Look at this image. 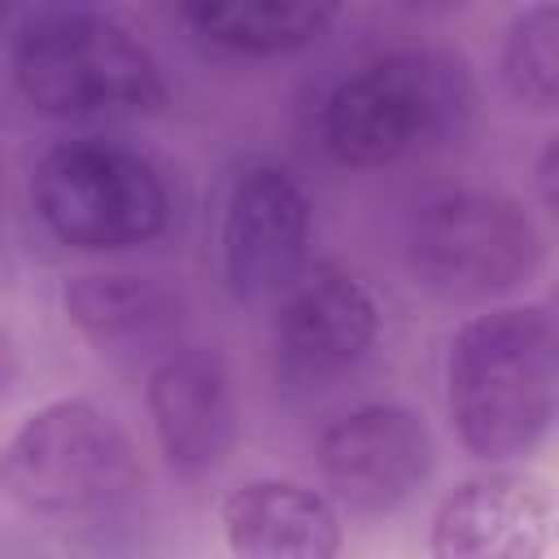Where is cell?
Masks as SVG:
<instances>
[{"label": "cell", "mask_w": 559, "mask_h": 559, "mask_svg": "<svg viewBox=\"0 0 559 559\" xmlns=\"http://www.w3.org/2000/svg\"><path fill=\"white\" fill-rule=\"evenodd\" d=\"M559 406V332L546 306H498L454 328L445 411L467 454L502 463L546 441Z\"/></svg>", "instance_id": "obj_1"}, {"label": "cell", "mask_w": 559, "mask_h": 559, "mask_svg": "<svg viewBox=\"0 0 559 559\" xmlns=\"http://www.w3.org/2000/svg\"><path fill=\"white\" fill-rule=\"evenodd\" d=\"M17 96L48 118L157 114L170 96L157 57L83 4H0Z\"/></svg>", "instance_id": "obj_2"}, {"label": "cell", "mask_w": 559, "mask_h": 559, "mask_svg": "<svg viewBox=\"0 0 559 559\" xmlns=\"http://www.w3.org/2000/svg\"><path fill=\"white\" fill-rule=\"evenodd\" d=\"M467 105L472 79L463 57L441 48H397L336 79L319 105L314 131L332 162L376 170L450 135Z\"/></svg>", "instance_id": "obj_3"}, {"label": "cell", "mask_w": 559, "mask_h": 559, "mask_svg": "<svg viewBox=\"0 0 559 559\" xmlns=\"http://www.w3.org/2000/svg\"><path fill=\"white\" fill-rule=\"evenodd\" d=\"M131 485L135 445L87 397H57L31 411L0 450V493L26 515H87Z\"/></svg>", "instance_id": "obj_4"}, {"label": "cell", "mask_w": 559, "mask_h": 559, "mask_svg": "<svg viewBox=\"0 0 559 559\" xmlns=\"http://www.w3.org/2000/svg\"><path fill=\"white\" fill-rule=\"evenodd\" d=\"M31 201L44 227L83 253L148 245L170 223V188L162 170L127 144L61 140L31 170Z\"/></svg>", "instance_id": "obj_5"}, {"label": "cell", "mask_w": 559, "mask_h": 559, "mask_svg": "<svg viewBox=\"0 0 559 559\" xmlns=\"http://www.w3.org/2000/svg\"><path fill=\"white\" fill-rule=\"evenodd\" d=\"M546 240L507 192L459 188L424 201L406 227V266L441 301H493L537 275Z\"/></svg>", "instance_id": "obj_6"}, {"label": "cell", "mask_w": 559, "mask_h": 559, "mask_svg": "<svg viewBox=\"0 0 559 559\" xmlns=\"http://www.w3.org/2000/svg\"><path fill=\"white\" fill-rule=\"evenodd\" d=\"M314 467L332 498L354 511L402 507L432 472L428 424L402 402H367L332 419L314 441Z\"/></svg>", "instance_id": "obj_7"}, {"label": "cell", "mask_w": 559, "mask_h": 559, "mask_svg": "<svg viewBox=\"0 0 559 559\" xmlns=\"http://www.w3.org/2000/svg\"><path fill=\"white\" fill-rule=\"evenodd\" d=\"M310 201L301 183L275 166L253 162L236 175L223 210V280L236 301L275 297L306 262Z\"/></svg>", "instance_id": "obj_8"}, {"label": "cell", "mask_w": 559, "mask_h": 559, "mask_svg": "<svg viewBox=\"0 0 559 559\" xmlns=\"http://www.w3.org/2000/svg\"><path fill=\"white\" fill-rule=\"evenodd\" d=\"M555 493L528 472H480L454 485L428 520L432 559H546Z\"/></svg>", "instance_id": "obj_9"}, {"label": "cell", "mask_w": 559, "mask_h": 559, "mask_svg": "<svg viewBox=\"0 0 559 559\" xmlns=\"http://www.w3.org/2000/svg\"><path fill=\"white\" fill-rule=\"evenodd\" d=\"M275 354L293 376L328 380L349 371L380 332V310L367 284L332 262L301 266L275 293Z\"/></svg>", "instance_id": "obj_10"}, {"label": "cell", "mask_w": 559, "mask_h": 559, "mask_svg": "<svg viewBox=\"0 0 559 559\" xmlns=\"http://www.w3.org/2000/svg\"><path fill=\"white\" fill-rule=\"evenodd\" d=\"M144 406L166 467L188 480L214 472L236 445V384L214 349L166 354L148 371Z\"/></svg>", "instance_id": "obj_11"}, {"label": "cell", "mask_w": 559, "mask_h": 559, "mask_svg": "<svg viewBox=\"0 0 559 559\" xmlns=\"http://www.w3.org/2000/svg\"><path fill=\"white\" fill-rule=\"evenodd\" d=\"M227 559H336L341 515L301 480H245L218 507Z\"/></svg>", "instance_id": "obj_12"}, {"label": "cell", "mask_w": 559, "mask_h": 559, "mask_svg": "<svg viewBox=\"0 0 559 559\" xmlns=\"http://www.w3.org/2000/svg\"><path fill=\"white\" fill-rule=\"evenodd\" d=\"M66 319L100 354H140L175 336L183 301L153 275L131 271H83L61 293Z\"/></svg>", "instance_id": "obj_13"}, {"label": "cell", "mask_w": 559, "mask_h": 559, "mask_svg": "<svg viewBox=\"0 0 559 559\" xmlns=\"http://www.w3.org/2000/svg\"><path fill=\"white\" fill-rule=\"evenodd\" d=\"M179 17L210 48L231 57H288L310 48L336 22V4L310 0H188Z\"/></svg>", "instance_id": "obj_14"}, {"label": "cell", "mask_w": 559, "mask_h": 559, "mask_svg": "<svg viewBox=\"0 0 559 559\" xmlns=\"http://www.w3.org/2000/svg\"><path fill=\"white\" fill-rule=\"evenodd\" d=\"M498 74L524 109L555 114L559 105V9L550 0H537L511 17L502 35V52H498Z\"/></svg>", "instance_id": "obj_15"}, {"label": "cell", "mask_w": 559, "mask_h": 559, "mask_svg": "<svg viewBox=\"0 0 559 559\" xmlns=\"http://www.w3.org/2000/svg\"><path fill=\"white\" fill-rule=\"evenodd\" d=\"M533 183H537L542 210L555 214V205H559V135H546V144H542V153H537V175H533Z\"/></svg>", "instance_id": "obj_16"}, {"label": "cell", "mask_w": 559, "mask_h": 559, "mask_svg": "<svg viewBox=\"0 0 559 559\" xmlns=\"http://www.w3.org/2000/svg\"><path fill=\"white\" fill-rule=\"evenodd\" d=\"M13 376H17V349H13L9 328L0 323V402H4V393H9V384H13Z\"/></svg>", "instance_id": "obj_17"}]
</instances>
